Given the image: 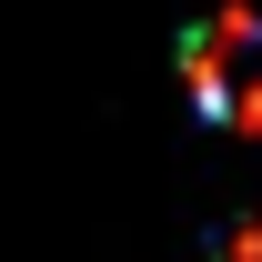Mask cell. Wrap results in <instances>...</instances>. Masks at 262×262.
Masks as SVG:
<instances>
[{
	"label": "cell",
	"instance_id": "cell-2",
	"mask_svg": "<svg viewBox=\"0 0 262 262\" xmlns=\"http://www.w3.org/2000/svg\"><path fill=\"white\" fill-rule=\"evenodd\" d=\"M212 252H222V262H262V222H232L222 242H212Z\"/></svg>",
	"mask_w": 262,
	"mask_h": 262
},
{
	"label": "cell",
	"instance_id": "cell-1",
	"mask_svg": "<svg viewBox=\"0 0 262 262\" xmlns=\"http://www.w3.org/2000/svg\"><path fill=\"white\" fill-rule=\"evenodd\" d=\"M232 131H252V141H262V61L242 71V91H232Z\"/></svg>",
	"mask_w": 262,
	"mask_h": 262
}]
</instances>
